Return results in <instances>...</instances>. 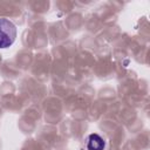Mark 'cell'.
Returning <instances> with one entry per match:
<instances>
[{
  "instance_id": "cell-2",
  "label": "cell",
  "mask_w": 150,
  "mask_h": 150,
  "mask_svg": "<svg viewBox=\"0 0 150 150\" xmlns=\"http://www.w3.org/2000/svg\"><path fill=\"white\" fill-rule=\"evenodd\" d=\"M105 146L104 139L97 135V134H91L89 135L87 139V149L88 150H103Z\"/></svg>"
},
{
  "instance_id": "cell-1",
  "label": "cell",
  "mask_w": 150,
  "mask_h": 150,
  "mask_svg": "<svg viewBox=\"0 0 150 150\" xmlns=\"http://www.w3.org/2000/svg\"><path fill=\"white\" fill-rule=\"evenodd\" d=\"M16 39V27L15 25L6 19H0V48L11 47Z\"/></svg>"
}]
</instances>
